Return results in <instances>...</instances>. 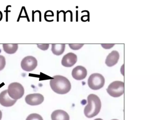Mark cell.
I'll use <instances>...</instances> for the list:
<instances>
[{"label":"cell","mask_w":160,"mask_h":120,"mask_svg":"<svg viewBox=\"0 0 160 120\" xmlns=\"http://www.w3.org/2000/svg\"><path fill=\"white\" fill-rule=\"evenodd\" d=\"M117 120V119H113V120Z\"/></svg>","instance_id":"cell-24"},{"label":"cell","mask_w":160,"mask_h":120,"mask_svg":"<svg viewBox=\"0 0 160 120\" xmlns=\"http://www.w3.org/2000/svg\"><path fill=\"white\" fill-rule=\"evenodd\" d=\"M2 13L1 11H0V21L2 20Z\"/></svg>","instance_id":"cell-21"},{"label":"cell","mask_w":160,"mask_h":120,"mask_svg":"<svg viewBox=\"0 0 160 120\" xmlns=\"http://www.w3.org/2000/svg\"><path fill=\"white\" fill-rule=\"evenodd\" d=\"M114 44H102V46L106 49H109L114 46Z\"/></svg>","instance_id":"cell-20"},{"label":"cell","mask_w":160,"mask_h":120,"mask_svg":"<svg viewBox=\"0 0 160 120\" xmlns=\"http://www.w3.org/2000/svg\"><path fill=\"white\" fill-rule=\"evenodd\" d=\"M17 100L12 99L8 93L7 90L2 91L0 93V104L5 107H10L13 106Z\"/></svg>","instance_id":"cell-9"},{"label":"cell","mask_w":160,"mask_h":120,"mask_svg":"<svg viewBox=\"0 0 160 120\" xmlns=\"http://www.w3.org/2000/svg\"><path fill=\"white\" fill-rule=\"evenodd\" d=\"M77 60L76 54L73 53H69L65 54L62 59V64L65 67H71L75 65Z\"/></svg>","instance_id":"cell-10"},{"label":"cell","mask_w":160,"mask_h":120,"mask_svg":"<svg viewBox=\"0 0 160 120\" xmlns=\"http://www.w3.org/2000/svg\"><path fill=\"white\" fill-rule=\"evenodd\" d=\"M1 118H2V112L0 110V120H1Z\"/></svg>","instance_id":"cell-22"},{"label":"cell","mask_w":160,"mask_h":120,"mask_svg":"<svg viewBox=\"0 0 160 120\" xmlns=\"http://www.w3.org/2000/svg\"><path fill=\"white\" fill-rule=\"evenodd\" d=\"M87 74L86 68L82 66H77L74 68L72 73V77L77 80H84L86 77Z\"/></svg>","instance_id":"cell-8"},{"label":"cell","mask_w":160,"mask_h":120,"mask_svg":"<svg viewBox=\"0 0 160 120\" xmlns=\"http://www.w3.org/2000/svg\"><path fill=\"white\" fill-rule=\"evenodd\" d=\"M119 59V53L117 51L114 50L108 55L105 61V63L108 67H111L118 63Z\"/></svg>","instance_id":"cell-11"},{"label":"cell","mask_w":160,"mask_h":120,"mask_svg":"<svg viewBox=\"0 0 160 120\" xmlns=\"http://www.w3.org/2000/svg\"><path fill=\"white\" fill-rule=\"evenodd\" d=\"M65 44H52V53L56 55H60L63 54L65 50Z\"/></svg>","instance_id":"cell-13"},{"label":"cell","mask_w":160,"mask_h":120,"mask_svg":"<svg viewBox=\"0 0 160 120\" xmlns=\"http://www.w3.org/2000/svg\"><path fill=\"white\" fill-rule=\"evenodd\" d=\"M26 120H43L42 116L37 113H32L27 117Z\"/></svg>","instance_id":"cell-15"},{"label":"cell","mask_w":160,"mask_h":120,"mask_svg":"<svg viewBox=\"0 0 160 120\" xmlns=\"http://www.w3.org/2000/svg\"><path fill=\"white\" fill-rule=\"evenodd\" d=\"M94 120H103L102 119H101V118H97V119H95Z\"/></svg>","instance_id":"cell-23"},{"label":"cell","mask_w":160,"mask_h":120,"mask_svg":"<svg viewBox=\"0 0 160 120\" xmlns=\"http://www.w3.org/2000/svg\"><path fill=\"white\" fill-rule=\"evenodd\" d=\"M6 65V60L4 56L0 55V71L4 68Z\"/></svg>","instance_id":"cell-16"},{"label":"cell","mask_w":160,"mask_h":120,"mask_svg":"<svg viewBox=\"0 0 160 120\" xmlns=\"http://www.w3.org/2000/svg\"><path fill=\"white\" fill-rule=\"evenodd\" d=\"M44 15L45 19H46L47 18V17H54V14L53 11H51V10H48L45 13Z\"/></svg>","instance_id":"cell-19"},{"label":"cell","mask_w":160,"mask_h":120,"mask_svg":"<svg viewBox=\"0 0 160 120\" xmlns=\"http://www.w3.org/2000/svg\"><path fill=\"white\" fill-rule=\"evenodd\" d=\"M50 85L53 91L59 94L67 93L71 89V84L66 77L57 75L50 81Z\"/></svg>","instance_id":"cell-1"},{"label":"cell","mask_w":160,"mask_h":120,"mask_svg":"<svg viewBox=\"0 0 160 120\" xmlns=\"http://www.w3.org/2000/svg\"><path fill=\"white\" fill-rule=\"evenodd\" d=\"M4 50L8 54H13L17 52L18 47L17 44H6L2 45Z\"/></svg>","instance_id":"cell-14"},{"label":"cell","mask_w":160,"mask_h":120,"mask_svg":"<svg viewBox=\"0 0 160 120\" xmlns=\"http://www.w3.org/2000/svg\"><path fill=\"white\" fill-rule=\"evenodd\" d=\"M44 96L40 93L30 94L27 95L25 98L26 103L31 106L40 105L44 102Z\"/></svg>","instance_id":"cell-7"},{"label":"cell","mask_w":160,"mask_h":120,"mask_svg":"<svg viewBox=\"0 0 160 120\" xmlns=\"http://www.w3.org/2000/svg\"><path fill=\"white\" fill-rule=\"evenodd\" d=\"M107 91L112 97H120L125 91V84L123 82L116 81L111 83L107 89Z\"/></svg>","instance_id":"cell-3"},{"label":"cell","mask_w":160,"mask_h":120,"mask_svg":"<svg viewBox=\"0 0 160 120\" xmlns=\"http://www.w3.org/2000/svg\"><path fill=\"white\" fill-rule=\"evenodd\" d=\"M7 91L9 96L11 99L18 100L23 96L24 90L22 85L19 83L15 82L9 85Z\"/></svg>","instance_id":"cell-4"},{"label":"cell","mask_w":160,"mask_h":120,"mask_svg":"<svg viewBox=\"0 0 160 120\" xmlns=\"http://www.w3.org/2000/svg\"><path fill=\"white\" fill-rule=\"evenodd\" d=\"M51 119L52 120H70V116L66 112L57 110L52 113Z\"/></svg>","instance_id":"cell-12"},{"label":"cell","mask_w":160,"mask_h":120,"mask_svg":"<svg viewBox=\"0 0 160 120\" xmlns=\"http://www.w3.org/2000/svg\"><path fill=\"white\" fill-rule=\"evenodd\" d=\"M71 49L74 50H77L81 49L84 46V44H69Z\"/></svg>","instance_id":"cell-17"},{"label":"cell","mask_w":160,"mask_h":120,"mask_svg":"<svg viewBox=\"0 0 160 120\" xmlns=\"http://www.w3.org/2000/svg\"><path fill=\"white\" fill-rule=\"evenodd\" d=\"M38 65L36 59L32 56H26L22 60L21 68L26 71H32L35 69Z\"/></svg>","instance_id":"cell-6"},{"label":"cell","mask_w":160,"mask_h":120,"mask_svg":"<svg viewBox=\"0 0 160 120\" xmlns=\"http://www.w3.org/2000/svg\"><path fill=\"white\" fill-rule=\"evenodd\" d=\"M38 47H39L40 49L42 50H46L49 49V44H37Z\"/></svg>","instance_id":"cell-18"},{"label":"cell","mask_w":160,"mask_h":120,"mask_svg":"<svg viewBox=\"0 0 160 120\" xmlns=\"http://www.w3.org/2000/svg\"><path fill=\"white\" fill-rule=\"evenodd\" d=\"M88 104L84 109V114L87 118H91L97 116L101 110L102 103L98 96L94 94L87 97Z\"/></svg>","instance_id":"cell-2"},{"label":"cell","mask_w":160,"mask_h":120,"mask_svg":"<svg viewBox=\"0 0 160 120\" xmlns=\"http://www.w3.org/2000/svg\"><path fill=\"white\" fill-rule=\"evenodd\" d=\"M105 78L99 73L92 74L88 80L89 87L93 90H98L104 86Z\"/></svg>","instance_id":"cell-5"}]
</instances>
